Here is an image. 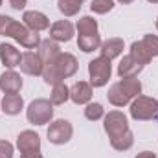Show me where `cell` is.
Returning <instances> with one entry per match:
<instances>
[{
    "label": "cell",
    "mask_w": 158,
    "mask_h": 158,
    "mask_svg": "<svg viewBox=\"0 0 158 158\" xmlns=\"http://www.w3.org/2000/svg\"><path fill=\"white\" fill-rule=\"evenodd\" d=\"M119 4H132V2H134V0H118Z\"/></svg>",
    "instance_id": "cell-33"
},
{
    "label": "cell",
    "mask_w": 158,
    "mask_h": 158,
    "mask_svg": "<svg viewBox=\"0 0 158 158\" xmlns=\"http://www.w3.org/2000/svg\"><path fill=\"white\" fill-rule=\"evenodd\" d=\"M26 4H28V0H9V6L17 11H22L26 7Z\"/></svg>",
    "instance_id": "cell-31"
},
{
    "label": "cell",
    "mask_w": 158,
    "mask_h": 158,
    "mask_svg": "<svg viewBox=\"0 0 158 158\" xmlns=\"http://www.w3.org/2000/svg\"><path fill=\"white\" fill-rule=\"evenodd\" d=\"M107 99H109V103L114 105V107H125V105H129V103L132 101V99L123 92V88L119 86V83H114V85L109 88Z\"/></svg>",
    "instance_id": "cell-19"
},
{
    "label": "cell",
    "mask_w": 158,
    "mask_h": 158,
    "mask_svg": "<svg viewBox=\"0 0 158 158\" xmlns=\"http://www.w3.org/2000/svg\"><path fill=\"white\" fill-rule=\"evenodd\" d=\"M0 109L7 116H17L24 109V99L19 94H4V99L0 103Z\"/></svg>",
    "instance_id": "cell-16"
},
{
    "label": "cell",
    "mask_w": 158,
    "mask_h": 158,
    "mask_svg": "<svg viewBox=\"0 0 158 158\" xmlns=\"http://www.w3.org/2000/svg\"><path fill=\"white\" fill-rule=\"evenodd\" d=\"M57 7L64 17H76L83 7V2L81 0H57Z\"/></svg>",
    "instance_id": "cell-26"
},
{
    "label": "cell",
    "mask_w": 158,
    "mask_h": 158,
    "mask_svg": "<svg viewBox=\"0 0 158 158\" xmlns=\"http://www.w3.org/2000/svg\"><path fill=\"white\" fill-rule=\"evenodd\" d=\"M70 99V88L64 85V83H57L52 86V94H50V103L53 107H59V105H64L66 101Z\"/></svg>",
    "instance_id": "cell-22"
},
{
    "label": "cell",
    "mask_w": 158,
    "mask_h": 158,
    "mask_svg": "<svg viewBox=\"0 0 158 158\" xmlns=\"http://www.w3.org/2000/svg\"><path fill=\"white\" fill-rule=\"evenodd\" d=\"M42 68H44V63H42L39 53H35V52H24L22 53L20 70L26 76H35V77L42 76Z\"/></svg>",
    "instance_id": "cell-11"
},
{
    "label": "cell",
    "mask_w": 158,
    "mask_h": 158,
    "mask_svg": "<svg viewBox=\"0 0 158 158\" xmlns=\"http://www.w3.org/2000/svg\"><path fill=\"white\" fill-rule=\"evenodd\" d=\"M40 55V59H42V63L46 64V63H52V61H55L57 59V55L61 53V48H59V42H55L53 39H44L40 40L39 48H37Z\"/></svg>",
    "instance_id": "cell-17"
},
{
    "label": "cell",
    "mask_w": 158,
    "mask_h": 158,
    "mask_svg": "<svg viewBox=\"0 0 158 158\" xmlns=\"http://www.w3.org/2000/svg\"><path fill=\"white\" fill-rule=\"evenodd\" d=\"M22 88V77L15 70H6L0 76V90L4 94H19Z\"/></svg>",
    "instance_id": "cell-14"
},
{
    "label": "cell",
    "mask_w": 158,
    "mask_h": 158,
    "mask_svg": "<svg viewBox=\"0 0 158 158\" xmlns=\"http://www.w3.org/2000/svg\"><path fill=\"white\" fill-rule=\"evenodd\" d=\"M123 50H125V42H123V39H119V37H112V39L103 40L101 46H99L101 57H105V59H109V61L119 57V55L123 53Z\"/></svg>",
    "instance_id": "cell-15"
},
{
    "label": "cell",
    "mask_w": 158,
    "mask_h": 158,
    "mask_svg": "<svg viewBox=\"0 0 158 158\" xmlns=\"http://www.w3.org/2000/svg\"><path fill=\"white\" fill-rule=\"evenodd\" d=\"M13 143L7 140H0V158H13Z\"/></svg>",
    "instance_id": "cell-30"
},
{
    "label": "cell",
    "mask_w": 158,
    "mask_h": 158,
    "mask_svg": "<svg viewBox=\"0 0 158 158\" xmlns=\"http://www.w3.org/2000/svg\"><path fill=\"white\" fill-rule=\"evenodd\" d=\"M105 116V109L101 103H88L85 107V118L88 121H98Z\"/></svg>",
    "instance_id": "cell-27"
},
{
    "label": "cell",
    "mask_w": 158,
    "mask_h": 158,
    "mask_svg": "<svg viewBox=\"0 0 158 158\" xmlns=\"http://www.w3.org/2000/svg\"><path fill=\"white\" fill-rule=\"evenodd\" d=\"M81 2H85V0H81Z\"/></svg>",
    "instance_id": "cell-37"
},
{
    "label": "cell",
    "mask_w": 158,
    "mask_h": 158,
    "mask_svg": "<svg viewBox=\"0 0 158 158\" xmlns=\"http://www.w3.org/2000/svg\"><path fill=\"white\" fill-rule=\"evenodd\" d=\"M131 118L136 121H156L158 119V101L149 96H138L131 103Z\"/></svg>",
    "instance_id": "cell-3"
},
{
    "label": "cell",
    "mask_w": 158,
    "mask_h": 158,
    "mask_svg": "<svg viewBox=\"0 0 158 158\" xmlns=\"http://www.w3.org/2000/svg\"><path fill=\"white\" fill-rule=\"evenodd\" d=\"M101 35L94 33V35H77V48L85 53H92L94 50H99L101 46Z\"/></svg>",
    "instance_id": "cell-20"
},
{
    "label": "cell",
    "mask_w": 158,
    "mask_h": 158,
    "mask_svg": "<svg viewBox=\"0 0 158 158\" xmlns=\"http://www.w3.org/2000/svg\"><path fill=\"white\" fill-rule=\"evenodd\" d=\"M22 24L26 28H30L31 31H44V30H50V19L35 9H30V11H24L22 15Z\"/></svg>",
    "instance_id": "cell-10"
},
{
    "label": "cell",
    "mask_w": 158,
    "mask_h": 158,
    "mask_svg": "<svg viewBox=\"0 0 158 158\" xmlns=\"http://www.w3.org/2000/svg\"><path fill=\"white\" fill-rule=\"evenodd\" d=\"M88 76H90V85L92 88H101L109 83L112 76V64L105 57H96L88 63Z\"/></svg>",
    "instance_id": "cell-5"
},
{
    "label": "cell",
    "mask_w": 158,
    "mask_h": 158,
    "mask_svg": "<svg viewBox=\"0 0 158 158\" xmlns=\"http://www.w3.org/2000/svg\"><path fill=\"white\" fill-rule=\"evenodd\" d=\"M156 30H158V19H156Z\"/></svg>",
    "instance_id": "cell-35"
},
{
    "label": "cell",
    "mask_w": 158,
    "mask_h": 158,
    "mask_svg": "<svg viewBox=\"0 0 158 158\" xmlns=\"http://www.w3.org/2000/svg\"><path fill=\"white\" fill-rule=\"evenodd\" d=\"M0 35L15 39L26 50H37L40 44V37L37 31H31L22 22H17L7 15H0Z\"/></svg>",
    "instance_id": "cell-2"
},
{
    "label": "cell",
    "mask_w": 158,
    "mask_h": 158,
    "mask_svg": "<svg viewBox=\"0 0 158 158\" xmlns=\"http://www.w3.org/2000/svg\"><path fill=\"white\" fill-rule=\"evenodd\" d=\"M0 6H2V0H0Z\"/></svg>",
    "instance_id": "cell-36"
},
{
    "label": "cell",
    "mask_w": 158,
    "mask_h": 158,
    "mask_svg": "<svg viewBox=\"0 0 158 158\" xmlns=\"http://www.w3.org/2000/svg\"><path fill=\"white\" fill-rule=\"evenodd\" d=\"M17 147L20 151V158H42L40 136L35 131H22L17 136Z\"/></svg>",
    "instance_id": "cell-6"
},
{
    "label": "cell",
    "mask_w": 158,
    "mask_h": 158,
    "mask_svg": "<svg viewBox=\"0 0 158 158\" xmlns=\"http://www.w3.org/2000/svg\"><path fill=\"white\" fill-rule=\"evenodd\" d=\"M77 68H79L77 59L72 53H68V52H61L55 61L44 64V68H42V79L48 85L53 86L57 83H64V79L76 76Z\"/></svg>",
    "instance_id": "cell-1"
},
{
    "label": "cell",
    "mask_w": 158,
    "mask_h": 158,
    "mask_svg": "<svg viewBox=\"0 0 158 158\" xmlns=\"http://www.w3.org/2000/svg\"><path fill=\"white\" fill-rule=\"evenodd\" d=\"M26 118L31 125H46L53 118V105L44 98L33 99L26 109Z\"/></svg>",
    "instance_id": "cell-4"
},
{
    "label": "cell",
    "mask_w": 158,
    "mask_h": 158,
    "mask_svg": "<svg viewBox=\"0 0 158 158\" xmlns=\"http://www.w3.org/2000/svg\"><path fill=\"white\" fill-rule=\"evenodd\" d=\"M143 46L147 48V52L153 55V57H158V35H151V33H147V35H143Z\"/></svg>",
    "instance_id": "cell-29"
},
{
    "label": "cell",
    "mask_w": 158,
    "mask_h": 158,
    "mask_svg": "<svg viewBox=\"0 0 158 158\" xmlns=\"http://www.w3.org/2000/svg\"><path fill=\"white\" fill-rule=\"evenodd\" d=\"M103 129L109 134V138H114L129 131V119L119 110H110L107 116H103Z\"/></svg>",
    "instance_id": "cell-8"
},
{
    "label": "cell",
    "mask_w": 158,
    "mask_h": 158,
    "mask_svg": "<svg viewBox=\"0 0 158 158\" xmlns=\"http://www.w3.org/2000/svg\"><path fill=\"white\" fill-rule=\"evenodd\" d=\"M118 83H119V86L123 88V92H125L131 99L142 96V81L138 77H123V79H119Z\"/></svg>",
    "instance_id": "cell-23"
},
{
    "label": "cell",
    "mask_w": 158,
    "mask_h": 158,
    "mask_svg": "<svg viewBox=\"0 0 158 158\" xmlns=\"http://www.w3.org/2000/svg\"><path fill=\"white\" fill-rule=\"evenodd\" d=\"M142 64L138 61H134L131 55H125L118 64V76L121 79L123 77H138V74L142 72Z\"/></svg>",
    "instance_id": "cell-18"
},
{
    "label": "cell",
    "mask_w": 158,
    "mask_h": 158,
    "mask_svg": "<svg viewBox=\"0 0 158 158\" xmlns=\"http://www.w3.org/2000/svg\"><path fill=\"white\" fill-rule=\"evenodd\" d=\"M0 61H2V64H4L7 70H13L15 66H20L22 53H20L15 46H11V44H7V42H2V44H0Z\"/></svg>",
    "instance_id": "cell-13"
},
{
    "label": "cell",
    "mask_w": 158,
    "mask_h": 158,
    "mask_svg": "<svg viewBox=\"0 0 158 158\" xmlns=\"http://www.w3.org/2000/svg\"><path fill=\"white\" fill-rule=\"evenodd\" d=\"M48 142L53 145H64L72 140L74 136V127L68 119H55L50 123L48 131H46Z\"/></svg>",
    "instance_id": "cell-7"
},
{
    "label": "cell",
    "mask_w": 158,
    "mask_h": 158,
    "mask_svg": "<svg viewBox=\"0 0 158 158\" xmlns=\"http://www.w3.org/2000/svg\"><path fill=\"white\" fill-rule=\"evenodd\" d=\"M70 99L76 105H88L92 99V85L86 81H77L70 86Z\"/></svg>",
    "instance_id": "cell-12"
},
{
    "label": "cell",
    "mask_w": 158,
    "mask_h": 158,
    "mask_svg": "<svg viewBox=\"0 0 158 158\" xmlns=\"http://www.w3.org/2000/svg\"><path fill=\"white\" fill-rule=\"evenodd\" d=\"M134 61H138L142 66H145V64H149L151 61H153V55L147 52V48L143 46V42L142 40H134L132 44H131V53H129Z\"/></svg>",
    "instance_id": "cell-21"
},
{
    "label": "cell",
    "mask_w": 158,
    "mask_h": 158,
    "mask_svg": "<svg viewBox=\"0 0 158 158\" xmlns=\"http://www.w3.org/2000/svg\"><path fill=\"white\" fill-rule=\"evenodd\" d=\"M110 145H112V149H116V151H129V149L134 145V134H132V131L129 129V131H125L123 134L110 138Z\"/></svg>",
    "instance_id": "cell-24"
},
{
    "label": "cell",
    "mask_w": 158,
    "mask_h": 158,
    "mask_svg": "<svg viewBox=\"0 0 158 158\" xmlns=\"http://www.w3.org/2000/svg\"><path fill=\"white\" fill-rule=\"evenodd\" d=\"M134 158H156V155L151 153V151H142V153H138Z\"/></svg>",
    "instance_id": "cell-32"
},
{
    "label": "cell",
    "mask_w": 158,
    "mask_h": 158,
    "mask_svg": "<svg viewBox=\"0 0 158 158\" xmlns=\"http://www.w3.org/2000/svg\"><path fill=\"white\" fill-rule=\"evenodd\" d=\"M79 35H94V33H99L98 31V20L90 15H85L77 20V26H76Z\"/></svg>",
    "instance_id": "cell-25"
},
{
    "label": "cell",
    "mask_w": 158,
    "mask_h": 158,
    "mask_svg": "<svg viewBox=\"0 0 158 158\" xmlns=\"http://www.w3.org/2000/svg\"><path fill=\"white\" fill-rule=\"evenodd\" d=\"M112 9H114V0H92L90 2V11L96 15H107Z\"/></svg>",
    "instance_id": "cell-28"
},
{
    "label": "cell",
    "mask_w": 158,
    "mask_h": 158,
    "mask_svg": "<svg viewBox=\"0 0 158 158\" xmlns=\"http://www.w3.org/2000/svg\"><path fill=\"white\" fill-rule=\"evenodd\" d=\"M147 2H151V4H158V0H147Z\"/></svg>",
    "instance_id": "cell-34"
},
{
    "label": "cell",
    "mask_w": 158,
    "mask_h": 158,
    "mask_svg": "<svg viewBox=\"0 0 158 158\" xmlns=\"http://www.w3.org/2000/svg\"><path fill=\"white\" fill-rule=\"evenodd\" d=\"M76 35V28L70 20H57L50 26V39L55 42H70Z\"/></svg>",
    "instance_id": "cell-9"
}]
</instances>
